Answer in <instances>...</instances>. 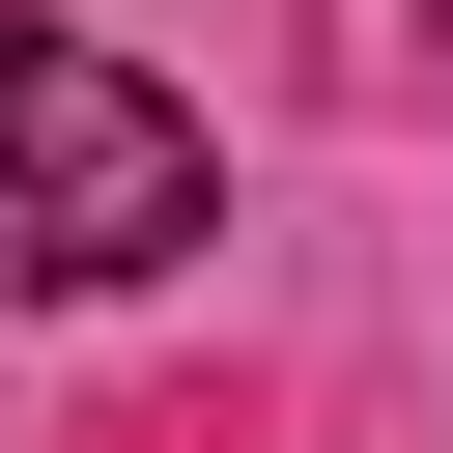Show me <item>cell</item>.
Here are the masks:
<instances>
[{
	"label": "cell",
	"mask_w": 453,
	"mask_h": 453,
	"mask_svg": "<svg viewBox=\"0 0 453 453\" xmlns=\"http://www.w3.org/2000/svg\"><path fill=\"white\" fill-rule=\"evenodd\" d=\"M198 113L142 85V57H85V28H0V283H142V255H198Z\"/></svg>",
	"instance_id": "6da1fadb"
}]
</instances>
